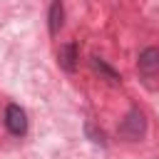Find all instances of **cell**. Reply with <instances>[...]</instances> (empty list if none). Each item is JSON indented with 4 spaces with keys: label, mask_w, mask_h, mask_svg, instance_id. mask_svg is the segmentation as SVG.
<instances>
[{
    "label": "cell",
    "mask_w": 159,
    "mask_h": 159,
    "mask_svg": "<svg viewBox=\"0 0 159 159\" xmlns=\"http://www.w3.org/2000/svg\"><path fill=\"white\" fill-rule=\"evenodd\" d=\"M144 134H147V119H144V114L139 109H129L127 117L119 124V137L127 139V142H137Z\"/></svg>",
    "instance_id": "1"
},
{
    "label": "cell",
    "mask_w": 159,
    "mask_h": 159,
    "mask_svg": "<svg viewBox=\"0 0 159 159\" xmlns=\"http://www.w3.org/2000/svg\"><path fill=\"white\" fill-rule=\"evenodd\" d=\"M137 70L142 75V80L149 84V80L159 77V50L157 47H147L139 52V60H137Z\"/></svg>",
    "instance_id": "2"
},
{
    "label": "cell",
    "mask_w": 159,
    "mask_h": 159,
    "mask_svg": "<svg viewBox=\"0 0 159 159\" xmlns=\"http://www.w3.org/2000/svg\"><path fill=\"white\" fill-rule=\"evenodd\" d=\"M5 124H7L10 134L22 137L27 132V114H25V109L20 104H7V109H5Z\"/></svg>",
    "instance_id": "3"
},
{
    "label": "cell",
    "mask_w": 159,
    "mask_h": 159,
    "mask_svg": "<svg viewBox=\"0 0 159 159\" xmlns=\"http://www.w3.org/2000/svg\"><path fill=\"white\" fill-rule=\"evenodd\" d=\"M57 65L65 72H75V67H77V45L75 42H65L57 50Z\"/></svg>",
    "instance_id": "4"
},
{
    "label": "cell",
    "mask_w": 159,
    "mask_h": 159,
    "mask_svg": "<svg viewBox=\"0 0 159 159\" xmlns=\"http://www.w3.org/2000/svg\"><path fill=\"white\" fill-rule=\"evenodd\" d=\"M92 67H94V70H97V72H99V75H102L107 82H112V84H119V82H122V77H119V75H117V72H114V70H112V67H109L104 60L92 57Z\"/></svg>",
    "instance_id": "5"
},
{
    "label": "cell",
    "mask_w": 159,
    "mask_h": 159,
    "mask_svg": "<svg viewBox=\"0 0 159 159\" xmlns=\"http://www.w3.org/2000/svg\"><path fill=\"white\" fill-rule=\"evenodd\" d=\"M60 27H62V2L52 0V7H50V32L55 35Z\"/></svg>",
    "instance_id": "6"
},
{
    "label": "cell",
    "mask_w": 159,
    "mask_h": 159,
    "mask_svg": "<svg viewBox=\"0 0 159 159\" xmlns=\"http://www.w3.org/2000/svg\"><path fill=\"white\" fill-rule=\"evenodd\" d=\"M84 132H87V137H89L92 142H97V144H107V139H104V132H97L92 122H89V124L84 127Z\"/></svg>",
    "instance_id": "7"
}]
</instances>
